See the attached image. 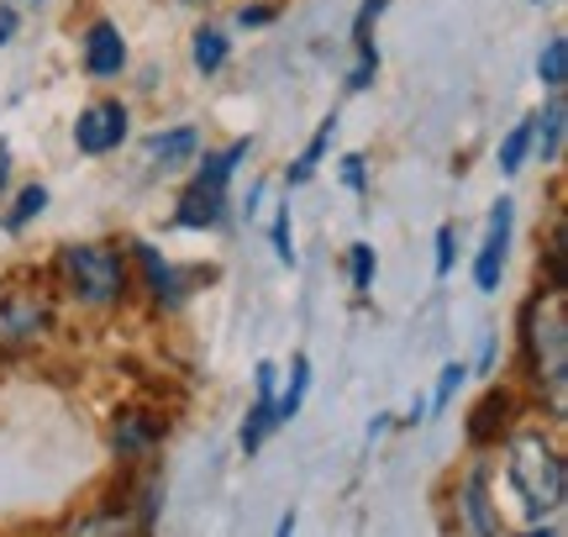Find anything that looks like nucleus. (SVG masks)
Listing matches in <instances>:
<instances>
[{
  "label": "nucleus",
  "instance_id": "1",
  "mask_svg": "<svg viewBox=\"0 0 568 537\" xmlns=\"http://www.w3.org/2000/svg\"><path fill=\"white\" fill-rule=\"evenodd\" d=\"M521 364H527V391L537 406L564 422L568 412V301L564 290H537L521 306Z\"/></svg>",
  "mask_w": 568,
  "mask_h": 537
},
{
  "label": "nucleus",
  "instance_id": "2",
  "mask_svg": "<svg viewBox=\"0 0 568 537\" xmlns=\"http://www.w3.org/2000/svg\"><path fill=\"white\" fill-rule=\"evenodd\" d=\"M500 443H506V479H510V490H516V500H521L527 521L537 533H558L548 517L564 511V500H568L564 448L542 427H510Z\"/></svg>",
  "mask_w": 568,
  "mask_h": 537
},
{
  "label": "nucleus",
  "instance_id": "3",
  "mask_svg": "<svg viewBox=\"0 0 568 537\" xmlns=\"http://www.w3.org/2000/svg\"><path fill=\"white\" fill-rule=\"evenodd\" d=\"M53 280L80 311H116L126 301V253L111 243H69L53 259Z\"/></svg>",
  "mask_w": 568,
  "mask_h": 537
},
{
  "label": "nucleus",
  "instance_id": "4",
  "mask_svg": "<svg viewBox=\"0 0 568 537\" xmlns=\"http://www.w3.org/2000/svg\"><path fill=\"white\" fill-rule=\"evenodd\" d=\"M53 332V295L0 285V353L32 348Z\"/></svg>",
  "mask_w": 568,
  "mask_h": 537
},
{
  "label": "nucleus",
  "instance_id": "5",
  "mask_svg": "<svg viewBox=\"0 0 568 537\" xmlns=\"http://www.w3.org/2000/svg\"><path fill=\"white\" fill-rule=\"evenodd\" d=\"M126 132H132V116H126L122 101H95L80 111V122H74V148H80L84 159H105V153H116L126 143Z\"/></svg>",
  "mask_w": 568,
  "mask_h": 537
},
{
  "label": "nucleus",
  "instance_id": "6",
  "mask_svg": "<svg viewBox=\"0 0 568 537\" xmlns=\"http://www.w3.org/2000/svg\"><path fill=\"white\" fill-rule=\"evenodd\" d=\"M510 222H516V206H510V201H495V206H489L485 243L474 253V285H479V295H495V290H500L506 253H510Z\"/></svg>",
  "mask_w": 568,
  "mask_h": 537
},
{
  "label": "nucleus",
  "instance_id": "7",
  "mask_svg": "<svg viewBox=\"0 0 568 537\" xmlns=\"http://www.w3.org/2000/svg\"><path fill=\"white\" fill-rule=\"evenodd\" d=\"M516 412H521L516 391H510V385H489L485 401L468 412V443H474V448H495V443L516 427Z\"/></svg>",
  "mask_w": 568,
  "mask_h": 537
},
{
  "label": "nucleus",
  "instance_id": "8",
  "mask_svg": "<svg viewBox=\"0 0 568 537\" xmlns=\"http://www.w3.org/2000/svg\"><path fill=\"white\" fill-rule=\"evenodd\" d=\"M80 53H84V74H90V80H116L126 69L122 27H116V21H90L80 38Z\"/></svg>",
  "mask_w": 568,
  "mask_h": 537
},
{
  "label": "nucleus",
  "instance_id": "9",
  "mask_svg": "<svg viewBox=\"0 0 568 537\" xmlns=\"http://www.w3.org/2000/svg\"><path fill=\"white\" fill-rule=\"evenodd\" d=\"M226 190L216 185H201V180H190V185L180 190V201H174V227L184 232H216L226 222Z\"/></svg>",
  "mask_w": 568,
  "mask_h": 537
},
{
  "label": "nucleus",
  "instance_id": "10",
  "mask_svg": "<svg viewBox=\"0 0 568 537\" xmlns=\"http://www.w3.org/2000/svg\"><path fill=\"white\" fill-rule=\"evenodd\" d=\"M132 259H138V268H142V285H148V295H153V306L159 311H180L184 306V280H180V268L169 264L153 243H132Z\"/></svg>",
  "mask_w": 568,
  "mask_h": 537
},
{
  "label": "nucleus",
  "instance_id": "11",
  "mask_svg": "<svg viewBox=\"0 0 568 537\" xmlns=\"http://www.w3.org/2000/svg\"><path fill=\"white\" fill-rule=\"evenodd\" d=\"M253 391H258V401H253V412H247V422H243V437H237L243 454H258L264 437L274 433V391H280V369H274L268 358L253 369Z\"/></svg>",
  "mask_w": 568,
  "mask_h": 537
},
{
  "label": "nucleus",
  "instance_id": "12",
  "mask_svg": "<svg viewBox=\"0 0 568 537\" xmlns=\"http://www.w3.org/2000/svg\"><path fill=\"white\" fill-rule=\"evenodd\" d=\"M195 153H201V132H195V126H163V132L148 138V169H159V174L190 169Z\"/></svg>",
  "mask_w": 568,
  "mask_h": 537
},
{
  "label": "nucleus",
  "instance_id": "13",
  "mask_svg": "<svg viewBox=\"0 0 568 537\" xmlns=\"http://www.w3.org/2000/svg\"><path fill=\"white\" fill-rule=\"evenodd\" d=\"M458 506H464V527L468 533H500V517H495V500H489V464H474L458 485Z\"/></svg>",
  "mask_w": 568,
  "mask_h": 537
},
{
  "label": "nucleus",
  "instance_id": "14",
  "mask_svg": "<svg viewBox=\"0 0 568 537\" xmlns=\"http://www.w3.org/2000/svg\"><path fill=\"white\" fill-rule=\"evenodd\" d=\"M163 433H169V422L153 412H116V454L122 458H148L153 448L163 443Z\"/></svg>",
  "mask_w": 568,
  "mask_h": 537
},
{
  "label": "nucleus",
  "instance_id": "15",
  "mask_svg": "<svg viewBox=\"0 0 568 537\" xmlns=\"http://www.w3.org/2000/svg\"><path fill=\"white\" fill-rule=\"evenodd\" d=\"M564 90H552L548 111H537V122H531V153L542 159V164H558V153H564Z\"/></svg>",
  "mask_w": 568,
  "mask_h": 537
},
{
  "label": "nucleus",
  "instance_id": "16",
  "mask_svg": "<svg viewBox=\"0 0 568 537\" xmlns=\"http://www.w3.org/2000/svg\"><path fill=\"white\" fill-rule=\"evenodd\" d=\"M305 391H311V358L295 353V358H290V385L274 391V427H284V422H295V416H301Z\"/></svg>",
  "mask_w": 568,
  "mask_h": 537
},
{
  "label": "nucleus",
  "instance_id": "17",
  "mask_svg": "<svg viewBox=\"0 0 568 537\" xmlns=\"http://www.w3.org/2000/svg\"><path fill=\"white\" fill-rule=\"evenodd\" d=\"M247 138H237V143H226V148H216V153H195V159H201V169H195V180H201V185H216V190H226L232 185V174H237V164H243L247 159Z\"/></svg>",
  "mask_w": 568,
  "mask_h": 537
},
{
  "label": "nucleus",
  "instance_id": "18",
  "mask_svg": "<svg viewBox=\"0 0 568 537\" xmlns=\"http://www.w3.org/2000/svg\"><path fill=\"white\" fill-rule=\"evenodd\" d=\"M332 132H337V111H332V116H326V122L316 126V138H311V143L301 148V159H295V164L284 169V180H290V190H295V185H305V180H311V174L322 169L326 148H332Z\"/></svg>",
  "mask_w": 568,
  "mask_h": 537
},
{
  "label": "nucleus",
  "instance_id": "19",
  "mask_svg": "<svg viewBox=\"0 0 568 537\" xmlns=\"http://www.w3.org/2000/svg\"><path fill=\"white\" fill-rule=\"evenodd\" d=\"M190 53H195V69H201V74H222L226 59H232V42H226L222 27H201Z\"/></svg>",
  "mask_w": 568,
  "mask_h": 537
},
{
  "label": "nucleus",
  "instance_id": "20",
  "mask_svg": "<svg viewBox=\"0 0 568 537\" xmlns=\"http://www.w3.org/2000/svg\"><path fill=\"white\" fill-rule=\"evenodd\" d=\"M537 80L548 84V90H564L568 84V38L564 32L542 42V53H537Z\"/></svg>",
  "mask_w": 568,
  "mask_h": 537
},
{
  "label": "nucleus",
  "instance_id": "21",
  "mask_svg": "<svg viewBox=\"0 0 568 537\" xmlns=\"http://www.w3.org/2000/svg\"><path fill=\"white\" fill-rule=\"evenodd\" d=\"M389 0H364L358 6V17H353V53L358 59H379V48H374V27H379V17H385Z\"/></svg>",
  "mask_w": 568,
  "mask_h": 537
},
{
  "label": "nucleus",
  "instance_id": "22",
  "mask_svg": "<svg viewBox=\"0 0 568 537\" xmlns=\"http://www.w3.org/2000/svg\"><path fill=\"white\" fill-rule=\"evenodd\" d=\"M42 211H48V190H42V185H27V190L17 195V201H11V211H6V232L32 227Z\"/></svg>",
  "mask_w": 568,
  "mask_h": 537
},
{
  "label": "nucleus",
  "instance_id": "23",
  "mask_svg": "<svg viewBox=\"0 0 568 537\" xmlns=\"http://www.w3.org/2000/svg\"><path fill=\"white\" fill-rule=\"evenodd\" d=\"M531 122L537 116H527V122H516L506 132V143H500V174H521V164H527V153H531Z\"/></svg>",
  "mask_w": 568,
  "mask_h": 537
},
{
  "label": "nucleus",
  "instance_id": "24",
  "mask_svg": "<svg viewBox=\"0 0 568 537\" xmlns=\"http://www.w3.org/2000/svg\"><path fill=\"white\" fill-rule=\"evenodd\" d=\"M374 274H379V259L368 243H353L347 249V280H353V295H368L374 290Z\"/></svg>",
  "mask_w": 568,
  "mask_h": 537
},
{
  "label": "nucleus",
  "instance_id": "25",
  "mask_svg": "<svg viewBox=\"0 0 568 537\" xmlns=\"http://www.w3.org/2000/svg\"><path fill=\"white\" fill-rule=\"evenodd\" d=\"M548 290H564L568 295V253H564V216H552V237H548Z\"/></svg>",
  "mask_w": 568,
  "mask_h": 537
},
{
  "label": "nucleus",
  "instance_id": "26",
  "mask_svg": "<svg viewBox=\"0 0 568 537\" xmlns=\"http://www.w3.org/2000/svg\"><path fill=\"white\" fill-rule=\"evenodd\" d=\"M468 379V364H443V374H437V391H432V401H426V412H447V401L458 395V385Z\"/></svg>",
  "mask_w": 568,
  "mask_h": 537
},
{
  "label": "nucleus",
  "instance_id": "27",
  "mask_svg": "<svg viewBox=\"0 0 568 537\" xmlns=\"http://www.w3.org/2000/svg\"><path fill=\"white\" fill-rule=\"evenodd\" d=\"M268 237H274V259H280L284 268H295V232H290V206L274 211V227H268Z\"/></svg>",
  "mask_w": 568,
  "mask_h": 537
},
{
  "label": "nucleus",
  "instance_id": "28",
  "mask_svg": "<svg viewBox=\"0 0 568 537\" xmlns=\"http://www.w3.org/2000/svg\"><path fill=\"white\" fill-rule=\"evenodd\" d=\"M337 180H343L353 195H364V190H368V159H364V153H343V164H337Z\"/></svg>",
  "mask_w": 568,
  "mask_h": 537
},
{
  "label": "nucleus",
  "instance_id": "29",
  "mask_svg": "<svg viewBox=\"0 0 568 537\" xmlns=\"http://www.w3.org/2000/svg\"><path fill=\"white\" fill-rule=\"evenodd\" d=\"M453 264H458V227L443 222V227H437V280H447Z\"/></svg>",
  "mask_w": 568,
  "mask_h": 537
},
{
  "label": "nucleus",
  "instance_id": "30",
  "mask_svg": "<svg viewBox=\"0 0 568 537\" xmlns=\"http://www.w3.org/2000/svg\"><path fill=\"white\" fill-rule=\"evenodd\" d=\"M374 74H379V59H358L353 74H347V95H364L368 84H374Z\"/></svg>",
  "mask_w": 568,
  "mask_h": 537
},
{
  "label": "nucleus",
  "instance_id": "31",
  "mask_svg": "<svg viewBox=\"0 0 568 537\" xmlns=\"http://www.w3.org/2000/svg\"><path fill=\"white\" fill-rule=\"evenodd\" d=\"M268 21H274L268 6H243V11H237V27H268Z\"/></svg>",
  "mask_w": 568,
  "mask_h": 537
},
{
  "label": "nucleus",
  "instance_id": "32",
  "mask_svg": "<svg viewBox=\"0 0 568 537\" xmlns=\"http://www.w3.org/2000/svg\"><path fill=\"white\" fill-rule=\"evenodd\" d=\"M11 32H17V11H11V6H0V48L11 42Z\"/></svg>",
  "mask_w": 568,
  "mask_h": 537
},
{
  "label": "nucleus",
  "instance_id": "33",
  "mask_svg": "<svg viewBox=\"0 0 568 537\" xmlns=\"http://www.w3.org/2000/svg\"><path fill=\"white\" fill-rule=\"evenodd\" d=\"M495 369V337H485V348H479V374Z\"/></svg>",
  "mask_w": 568,
  "mask_h": 537
},
{
  "label": "nucleus",
  "instance_id": "34",
  "mask_svg": "<svg viewBox=\"0 0 568 537\" xmlns=\"http://www.w3.org/2000/svg\"><path fill=\"white\" fill-rule=\"evenodd\" d=\"M389 422H395V416H385V412H379V416H374V422H368V437H385V433H389Z\"/></svg>",
  "mask_w": 568,
  "mask_h": 537
},
{
  "label": "nucleus",
  "instance_id": "35",
  "mask_svg": "<svg viewBox=\"0 0 568 537\" xmlns=\"http://www.w3.org/2000/svg\"><path fill=\"white\" fill-rule=\"evenodd\" d=\"M180 6H205V0H180Z\"/></svg>",
  "mask_w": 568,
  "mask_h": 537
},
{
  "label": "nucleus",
  "instance_id": "36",
  "mask_svg": "<svg viewBox=\"0 0 568 537\" xmlns=\"http://www.w3.org/2000/svg\"><path fill=\"white\" fill-rule=\"evenodd\" d=\"M531 6H542V0H531Z\"/></svg>",
  "mask_w": 568,
  "mask_h": 537
}]
</instances>
